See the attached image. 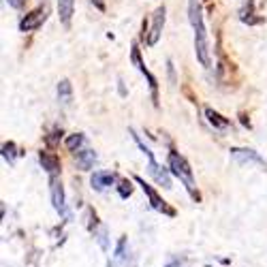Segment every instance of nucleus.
<instances>
[{
	"instance_id": "1",
	"label": "nucleus",
	"mask_w": 267,
	"mask_h": 267,
	"mask_svg": "<svg viewBox=\"0 0 267 267\" xmlns=\"http://www.w3.org/2000/svg\"><path fill=\"white\" fill-rule=\"evenodd\" d=\"M188 20L195 28V54L201 66L209 69L212 66V56H209V41H207V30L203 24V11L199 0H190L188 3Z\"/></svg>"
},
{
	"instance_id": "2",
	"label": "nucleus",
	"mask_w": 267,
	"mask_h": 267,
	"mask_svg": "<svg viewBox=\"0 0 267 267\" xmlns=\"http://www.w3.org/2000/svg\"><path fill=\"white\" fill-rule=\"evenodd\" d=\"M169 171L186 186V190L190 193V197H193L195 201H201V195H199V190H197V182H195L193 169H190L188 160L182 154H177L175 150L169 152Z\"/></svg>"
},
{
	"instance_id": "3",
	"label": "nucleus",
	"mask_w": 267,
	"mask_h": 267,
	"mask_svg": "<svg viewBox=\"0 0 267 267\" xmlns=\"http://www.w3.org/2000/svg\"><path fill=\"white\" fill-rule=\"evenodd\" d=\"M130 62L137 66V69L146 75V79L150 83V92H152V103H154V107H158V79L152 75L148 69H146V62L141 58V50L137 43H132V50H130Z\"/></svg>"
},
{
	"instance_id": "4",
	"label": "nucleus",
	"mask_w": 267,
	"mask_h": 267,
	"mask_svg": "<svg viewBox=\"0 0 267 267\" xmlns=\"http://www.w3.org/2000/svg\"><path fill=\"white\" fill-rule=\"evenodd\" d=\"M135 182L141 186V190H144L146 197L150 199V205L154 207L156 212H163V214H167V216H175V209H173V207H169V205L163 201V199H160V195L154 190V186H150L141 175H135Z\"/></svg>"
},
{
	"instance_id": "5",
	"label": "nucleus",
	"mask_w": 267,
	"mask_h": 267,
	"mask_svg": "<svg viewBox=\"0 0 267 267\" xmlns=\"http://www.w3.org/2000/svg\"><path fill=\"white\" fill-rule=\"evenodd\" d=\"M231 160L235 165H259L267 169V163L259 156V152H254L250 148H231Z\"/></svg>"
},
{
	"instance_id": "6",
	"label": "nucleus",
	"mask_w": 267,
	"mask_h": 267,
	"mask_svg": "<svg viewBox=\"0 0 267 267\" xmlns=\"http://www.w3.org/2000/svg\"><path fill=\"white\" fill-rule=\"evenodd\" d=\"M47 5L34 9V11H30L28 15H24L20 20V30L22 32H30V30H36V28H41L45 22H47Z\"/></svg>"
},
{
	"instance_id": "7",
	"label": "nucleus",
	"mask_w": 267,
	"mask_h": 267,
	"mask_svg": "<svg viewBox=\"0 0 267 267\" xmlns=\"http://www.w3.org/2000/svg\"><path fill=\"white\" fill-rule=\"evenodd\" d=\"M50 190H52V203H54V209L58 212L60 216H69L66 212V203H64V188H62V182L58 180V175L50 177Z\"/></svg>"
},
{
	"instance_id": "8",
	"label": "nucleus",
	"mask_w": 267,
	"mask_h": 267,
	"mask_svg": "<svg viewBox=\"0 0 267 267\" xmlns=\"http://www.w3.org/2000/svg\"><path fill=\"white\" fill-rule=\"evenodd\" d=\"M165 5L163 7H158L154 15H152V28H150V34H148V45H156L158 39H160V34H163V28H165Z\"/></svg>"
},
{
	"instance_id": "9",
	"label": "nucleus",
	"mask_w": 267,
	"mask_h": 267,
	"mask_svg": "<svg viewBox=\"0 0 267 267\" xmlns=\"http://www.w3.org/2000/svg\"><path fill=\"white\" fill-rule=\"evenodd\" d=\"M39 160H41V165L43 169L50 173V177L54 175H58L60 173V158L54 154V152H47V150H41L39 152Z\"/></svg>"
},
{
	"instance_id": "10",
	"label": "nucleus",
	"mask_w": 267,
	"mask_h": 267,
	"mask_svg": "<svg viewBox=\"0 0 267 267\" xmlns=\"http://www.w3.org/2000/svg\"><path fill=\"white\" fill-rule=\"evenodd\" d=\"M150 163V175L156 180V184H160L163 188H171V173L167 169H163L158 163H156V158L154 160H148Z\"/></svg>"
},
{
	"instance_id": "11",
	"label": "nucleus",
	"mask_w": 267,
	"mask_h": 267,
	"mask_svg": "<svg viewBox=\"0 0 267 267\" xmlns=\"http://www.w3.org/2000/svg\"><path fill=\"white\" fill-rule=\"evenodd\" d=\"M113 182H116V175L111 171H94V175L90 177V184L94 190H105L113 186Z\"/></svg>"
},
{
	"instance_id": "12",
	"label": "nucleus",
	"mask_w": 267,
	"mask_h": 267,
	"mask_svg": "<svg viewBox=\"0 0 267 267\" xmlns=\"http://www.w3.org/2000/svg\"><path fill=\"white\" fill-rule=\"evenodd\" d=\"M75 15V0H58V17L64 28H71Z\"/></svg>"
},
{
	"instance_id": "13",
	"label": "nucleus",
	"mask_w": 267,
	"mask_h": 267,
	"mask_svg": "<svg viewBox=\"0 0 267 267\" xmlns=\"http://www.w3.org/2000/svg\"><path fill=\"white\" fill-rule=\"evenodd\" d=\"M203 113H205V118H207V122L212 124V126L216 128V130H225V128H229L231 126V120L229 118H225V116H220L216 109H212V107H203Z\"/></svg>"
},
{
	"instance_id": "14",
	"label": "nucleus",
	"mask_w": 267,
	"mask_h": 267,
	"mask_svg": "<svg viewBox=\"0 0 267 267\" xmlns=\"http://www.w3.org/2000/svg\"><path fill=\"white\" fill-rule=\"evenodd\" d=\"M75 163L81 171H90L97 163V152L94 150H79L77 154H75Z\"/></svg>"
},
{
	"instance_id": "15",
	"label": "nucleus",
	"mask_w": 267,
	"mask_h": 267,
	"mask_svg": "<svg viewBox=\"0 0 267 267\" xmlns=\"http://www.w3.org/2000/svg\"><path fill=\"white\" fill-rule=\"evenodd\" d=\"M58 99H60L62 105H71V101H73V85H71L69 79H62L58 83Z\"/></svg>"
},
{
	"instance_id": "16",
	"label": "nucleus",
	"mask_w": 267,
	"mask_h": 267,
	"mask_svg": "<svg viewBox=\"0 0 267 267\" xmlns=\"http://www.w3.org/2000/svg\"><path fill=\"white\" fill-rule=\"evenodd\" d=\"M83 141H85V137L81 135V132H75V135H69V137L64 139V146L69 148L71 152H75V154H77L79 148L83 146Z\"/></svg>"
},
{
	"instance_id": "17",
	"label": "nucleus",
	"mask_w": 267,
	"mask_h": 267,
	"mask_svg": "<svg viewBox=\"0 0 267 267\" xmlns=\"http://www.w3.org/2000/svg\"><path fill=\"white\" fill-rule=\"evenodd\" d=\"M17 154H20V152H17L13 141H5V144H3V158L7 160L9 165H13V160H15Z\"/></svg>"
},
{
	"instance_id": "18",
	"label": "nucleus",
	"mask_w": 267,
	"mask_h": 267,
	"mask_svg": "<svg viewBox=\"0 0 267 267\" xmlns=\"http://www.w3.org/2000/svg\"><path fill=\"white\" fill-rule=\"evenodd\" d=\"M118 195H120L122 199H128V197L132 195V184L128 182V180H122V182L118 184Z\"/></svg>"
},
{
	"instance_id": "19",
	"label": "nucleus",
	"mask_w": 267,
	"mask_h": 267,
	"mask_svg": "<svg viewBox=\"0 0 267 267\" xmlns=\"http://www.w3.org/2000/svg\"><path fill=\"white\" fill-rule=\"evenodd\" d=\"M167 73H169V81L171 83H177V77H175V66H173V60H167Z\"/></svg>"
},
{
	"instance_id": "20",
	"label": "nucleus",
	"mask_w": 267,
	"mask_h": 267,
	"mask_svg": "<svg viewBox=\"0 0 267 267\" xmlns=\"http://www.w3.org/2000/svg\"><path fill=\"white\" fill-rule=\"evenodd\" d=\"M7 3H9V7L17 9V11H20V9H24V7H26V0H7Z\"/></svg>"
},
{
	"instance_id": "21",
	"label": "nucleus",
	"mask_w": 267,
	"mask_h": 267,
	"mask_svg": "<svg viewBox=\"0 0 267 267\" xmlns=\"http://www.w3.org/2000/svg\"><path fill=\"white\" fill-rule=\"evenodd\" d=\"M62 137V130H54L50 137H47V141H50V144H56V141H58Z\"/></svg>"
},
{
	"instance_id": "22",
	"label": "nucleus",
	"mask_w": 267,
	"mask_h": 267,
	"mask_svg": "<svg viewBox=\"0 0 267 267\" xmlns=\"http://www.w3.org/2000/svg\"><path fill=\"white\" fill-rule=\"evenodd\" d=\"M92 5L99 9V11H105L107 9V0H92Z\"/></svg>"
},
{
	"instance_id": "23",
	"label": "nucleus",
	"mask_w": 267,
	"mask_h": 267,
	"mask_svg": "<svg viewBox=\"0 0 267 267\" xmlns=\"http://www.w3.org/2000/svg\"><path fill=\"white\" fill-rule=\"evenodd\" d=\"M120 94L124 97V94H126V90H124V83H122V79H120Z\"/></svg>"
},
{
	"instance_id": "24",
	"label": "nucleus",
	"mask_w": 267,
	"mask_h": 267,
	"mask_svg": "<svg viewBox=\"0 0 267 267\" xmlns=\"http://www.w3.org/2000/svg\"><path fill=\"white\" fill-rule=\"evenodd\" d=\"M169 267H173V265H169Z\"/></svg>"
}]
</instances>
